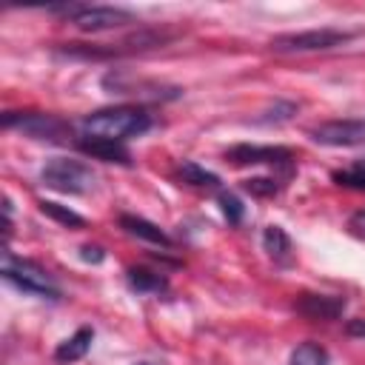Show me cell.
I'll list each match as a JSON object with an SVG mask.
<instances>
[{
    "mask_svg": "<svg viewBox=\"0 0 365 365\" xmlns=\"http://www.w3.org/2000/svg\"><path fill=\"white\" fill-rule=\"evenodd\" d=\"M80 128L91 137H108L125 143L128 137H140L151 128V114L140 106H114L86 114L80 120Z\"/></svg>",
    "mask_w": 365,
    "mask_h": 365,
    "instance_id": "1",
    "label": "cell"
},
{
    "mask_svg": "<svg viewBox=\"0 0 365 365\" xmlns=\"http://www.w3.org/2000/svg\"><path fill=\"white\" fill-rule=\"evenodd\" d=\"M3 279L23 294H31L40 299H60V288L54 285L51 274L31 259L14 257L9 248H3Z\"/></svg>",
    "mask_w": 365,
    "mask_h": 365,
    "instance_id": "2",
    "label": "cell"
},
{
    "mask_svg": "<svg viewBox=\"0 0 365 365\" xmlns=\"http://www.w3.org/2000/svg\"><path fill=\"white\" fill-rule=\"evenodd\" d=\"M51 14H60L66 23L77 26L80 31H108V29H120L134 23V14L128 9H117V6H51Z\"/></svg>",
    "mask_w": 365,
    "mask_h": 365,
    "instance_id": "3",
    "label": "cell"
},
{
    "mask_svg": "<svg viewBox=\"0 0 365 365\" xmlns=\"http://www.w3.org/2000/svg\"><path fill=\"white\" fill-rule=\"evenodd\" d=\"M40 180L63 194H86L94 188V171L80 163V160H68V157H54L43 165Z\"/></svg>",
    "mask_w": 365,
    "mask_h": 365,
    "instance_id": "4",
    "label": "cell"
},
{
    "mask_svg": "<svg viewBox=\"0 0 365 365\" xmlns=\"http://www.w3.org/2000/svg\"><path fill=\"white\" fill-rule=\"evenodd\" d=\"M3 128H17L31 140H46V143H66L71 134V123L60 120L57 114H37V111H6Z\"/></svg>",
    "mask_w": 365,
    "mask_h": 365,
    "instance_id": "5",
    "label": "cell"
},
{
    "mask_svg": "<svg viewBox=\"0 0 365 365\" xmlns=\"http://www.w3.org/2000/svg\"><path fill=\"white\" fill-rule=\"evenodd\" d=\"M351 34L342 29H311V31H288V34H277L271 40L274 51H328L336 48L342 43H348Z\"/></svg>",
    "mask_w": 365,
    "mask_h": 365,
    "instance_id": "6",
    "label": "cell"
},
{
    "mask_svg": "<svg viewBox=\"0 0 365 365\" xmlns=\"http://www.w3.org/2000/svg\"><path fill=\"white\" fill-rule=\"evenodd\" d=\"M225 160L231 165H291L294 151L285 145H254L240 143L225 151Z\"/></svg>",
    "mask_w": 365,
    "mask_h": 365,
    "instance_id": "7",
    "label": "cell"
},
{
    "mask_svg": "<svg viewBox=\"0 0 365 365\" xmlns=\"http://www.w3.org/2000/svg\"><path fill=\"white\" fill-rule=\"evenodd\" d=\"M311 140L331 148H348L365 143V120H328L311 128Z\"/></svg>",
    "mask_w": 365,
    "mask_h": 365,
    "instance_id": "8",
    "label": "cell"
},
{
    "mask_svg": "<svg viewBox=\"0 0 365 365\" xmlns=\"http://www.w3.org/2000/svg\"><path fill=\"white\" fill-rule=\"evenodd\" d=\"M103 88L108 94H148V97H160V100L180 94V88H165V86H157V83H143V80H134L125 71H108L103 77Z\"/></svg>",
    "mask_w": 365,
    "mask_h": 365,
    "instance_id": "9",
    "label": "cell"
},
{
    "mask_svg": "<svg viewBox=\"0 0 365 365\" xmlns=\"http://www.w3.org/2000/svg\"><path fill=\"white\" fill-rule=\"evenodd\" d=\"M83 154L94 157V160H103V163H117V165H131V151L125 148V143L120 140H108V137H80L74 143Z\"/></svg>",
    "mask_w": 365,
    "mask_h": 365,
    "instance_id": "10",
    "label": "cell"
},
{
    "mask_svg": "<svg viewBox=\"0 0 365 365\" xmlns=\"http://www.w3.org/2000/svg\"><path fill=\"white\" fill-rule=\"evenodd\" d=\"M294 308L308 319H336L345 311V299L328 294H302L294 302Z\"/></svg>",
    "mask_w": 365,
    "mask_h": 365,
    "instance_id": "11",
    "label": "cell"
},
{
    "mask_svg": "<svg viewBox=\"0 0 365 365\" xmlns=\"http://www.w3.org/2000/svg\"><path fill=\"white\" fill-rule=\"evenodd\" d=\"M120 228H123L125 234L137 237V240H145V242H154V245H163V248H171V245H174L171 237H168L160 225H154L151 220H145V217L120 214Z\"/></svg>",
    "mask_w": 365,
    "mask_h": 365,
    "instance_id": "12",
    "label": "cell"
},
{
    "mask_svg": "<svg viewBox=\"0 0 365 365\" xmlns=\"http://www.w3.org/2000/svg\"><path fill=\"white\" fill-rule=\"evenodd\" d=\"M91 342H94V328L83 325V328H77L68 339H63V342L54 348V359H57V362H77V359H83V356L88 354Z\"/></svg>",
    "mask_w": 365,
    "mask_h": 365,
    "instance_id": "13",
    "label": "cell"
},
{
    "mask_svg": "<svg viewBox=\"0 0 365 365\" xmlns=\"http://www.w3.org/2000/svg\"><path fill=\"white\" fill-rule=\"evenodd\" d=\"M125 282L137 294H165L168 291V279L151 268H143V265H131L125 271Z\"/></svg>",
    "mask_w": 365,
    "mask_h": 365,
    "instance_id": "14",
    "label": "cell"
},
{
    "mask_svg": "<svg viewBox=\"0 0 365 365\" xmlns=\"http://www.w3.org/2000/svg\"><path fill=\"white\" fill-rule=\"evenodd\" d=\"M177 177L185 182V185H194V188H217L220 185V177L214 171H205L202 165L185 160L177 165Z\"/></svg>",
    "mask_w": 365,
    "mask_h": 365,
    "instance_id": "15",
    "label": "cell"
},
{
    "mask_svg": "<svg viewBox=\"0 0 365 365\" xmlns=\"http://www.w3.org/2000/svg\"><path fill=\"white\" fill-rule=\"evenodd\" d=\"M262 248L268 251V257H274V259H288L291 257V237L279 228V225H265V231H262Z\"/></svg>",
    "mask_w": 365,
    "mask_h": 365,
    "instance_id": "16",
    "label": "cell"
},
{
    "mask_svg": "<svg viewBox=\"0 0 365 365\" xmlns=\"http://www.w3.org/2000/svg\"><path fill=\"white\" fill-rule=\"evenodd\" d=\"M40 211H43L48 220H54V222H60V225H66V228H83V225H86V217H83V214H77V211H71L68 205H60V202H54V200H40Z\"/></svg>",
    "mask_w": 365,
    "mask_h": 365,
    "instance_id": "17",
    "label": "cell"
},
{
    "mask_svg": "<svg viewBox=\"0 0 365 365\" xmlns=\"http://www.w3.org/2000/svg\"><path fill=\"white\" fill-rule=\"evenodd\" d=\"M288 365H328V351L319 342H302L291 351Z\"/></svg>",
    "mask_w": 365,
    "mask_h": 365,
    "instance_id": "18",
    "label": "cell"
},
{
    "mask_svg": "<svg viewBox=\"0 0 365 365\" xmlns=\"http://www.w3.org/2000/svg\"><path fill=\"white\" fill-rule=\"evenodd\" d=\"M331 177H334V182H336V185H342V188L365 191V160H356L354 165L339 168V171H334Z\"/></svg>",
    "mask_w": 365,
    "mask_h": 365,
    "instance_id": "19",
    "label": "cell"
},
{
    "mask_svg": "<svg viewBox=\"0 0 365 365\" xmlns=\"http://www.w3.org/2000/svg\"><path fill=\"white\" fill-rule=\"evenodd\" d=\"M217 202H220V211H222V217L228 220V225H240V222H242V217H245V205H242V200H240L237 194L222 191V194L217 197Z\"/></svg>",
    "mask_w": 365,
    "mask_h": 365,
    "instance_id": "20",
    "label": "cell"
},
{
    "mask_svg": "<svg viewBox=\"0 0 365 365\" xmlns=\"http://www.w3.org/2000/svg\"><path fill=\"white\" fill-rule=\"evenodd\" d=\"M242 188L254 197H274L279 194V182L277 180H268V177H251V180H242Z\"/></svg>",
    "mask_w": 365,
    "mask_h": 365,
    "instance_id": "21",
    "label": "cell"
},
{
    "mask_svg": "<svg viewBox=\"0 0 365 365\" xmlns=\"http://www.w3.org/2000/svg\"><path fill=\"white\" fill-rule=\"evenodd\" d=\"M80 257H83L86 262H103V259H106V251H103L100 245H83V248H80Z\"/></svg>",
    "mask_w": 365,
    "mask_h": 365,
    "instance_id": "22",
    "label": "cell"
},
{
    "mask_svg": "<svg viewBox=\"0 0 365 365\" xmlns=\"http://www.w3.org/2000/svg\"><path fill=\"white\" fill-rule=\"evenodd\" d=\"M345 334H348V336H356V339H365V317H359V319H348Z\"/></svg>",
    "mask_w": 365,
    "mask_h": 365,
    "instance_id": "23",
    "label": "cell"
},
{
    "mask_svg": "<svg viewBox=\"0 0 365 365\" xmlns=\"http://www.w3.org/2000/svg\"><path fill=\"white\" fill-rule=\"evenodd\" d=\"M348 228L356 234V237H362L365 240V208H359L354 217H351V222H348Z\"/></svg>",
    "mask_w": 365,
    "mask_h": 365,
    "instance_id": "24",
    "label": "cell"
},
{
    "mask_svg": "<svg viewBox=\"0 0 365 365\" xmlns=\"http://www.w3.org/2000/svg\"><path fill=\"white\" fill-rule=\"evenodd\" d=\"M140 365H148V362H140Z\"/></svg>",
    "mask_w": 365,
    "mask_h": 365,
    "instance_id": "25",
    "label": "cell"
}]
</instances>
